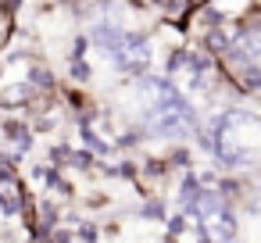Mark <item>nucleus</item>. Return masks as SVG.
I'll list each match as a JSON object with an SVG mask.
<instances>
[{"mask_svg": "<svg viewBox=\"0 0 261 243\" xmlns=\"http://www.w3.org/2000/svg\"><path fill=\"white\" fill-rule=\"evenodd\" d=\"M211 243H225V239H232V232H236V225H232V218L225 214V211H215V214H207L204 218V229H200Z\"/></svg>", "mask_w": 261, "mask_h": 243, "instance_id": "nucleus-2", "label": "nucleus"}, {"mask_svg": "<svg viewBox=\"0 0 261 243\" xmlns=\"http://www.w3.org/2000/svg\"><path fill=\"white\" fill-rule=\"evenodd\" d=\"M236 50L247 58V61H261V22H250L240 36H236Z\"/></svg>", "mask_w": 261, "mask_h": 243, "instance_id": "nucleus-3", "label": "nucleus"}, {"mask_svg": "<svg viewBox=\"0 0 261 243\" xmlns=\"http://www.w3.org/2000/svg\"><path fill=\"white\" fill-rule=\"evenodd\" d=\"M218 154L225 165H236V168L257 165L261 161V125L250 115L232 111L218 129Z\"/></svg>", "mask_w": 261, "mask_h": 243, "instance_id": "nucleus-1", "label": "nucleus"}]
</instances>
